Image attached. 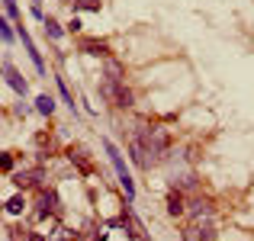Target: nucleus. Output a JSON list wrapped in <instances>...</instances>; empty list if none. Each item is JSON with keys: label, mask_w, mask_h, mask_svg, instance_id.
Listing matches in <instances>:
<instances>
[{"label": "nucleus", "mask_w": 254, "mask_h": 241, "mask_svg": "<svg viewBox=\"0 0 254 241\" xmlns=\"http://www.w3.org/2000/svg\"><path fill=\"white\" fill-rule=\"evenodd\" d=\"M100 93H103L106 100H113L116 106H132V93L126 90L123 80H110V77H106L103 87H100Z\"/></svg>", "instance_id": "f03ea898"}, {"label": "nucleus", "mask_w": 254, "mask_h": 241, "mask_svg": "<svg viewBox=\"0 0 254 241\" xmlns=\"http://www.w3.org/2000/svg\"><path fill=\"white\" fill-rule=\"evenodd\" d=\"M106 77H110V80H126V77H123V64L110 58V61H106Z\"/></svg>", "instance_id": "9b49d317"}, {"label": "nucleus", "mask_w": 254, "mask_h": 241, "mask_svg": "<svg viewBox=\"0 0 254 241\" xmlns=\"http://www.w3.org/2000/svg\"><path fill=\"white\" fill-rule=\"evenodd\" d=\"M81 52H87V55H93V58H106V55H110L106 42H97V39H84V42H81Z\"/></svg>", "instance_id": "0eeeda50"}, {"label": "nucleus", "mask_w": 254, "mask_h": 241, "mask_svg": "<svg viewBox=\"0 0 254 241\" xmlns=\"http://www.w3.org/2000/svg\"><path fill=\"white\" fill-rule=\"evenodd\" d=\"M16 36H19V39H23V49H26V52H29V58H32V64H36V71H39V74H45V61H42V55H39V49H36V42H32V36H29V32H26V26H23V23H19V26H16Z\"/></svg>", "instance_id": "7ed1b4c3"}, {"label": "nucleus", "mask_w": 254, "mask_h": 241, "mask_svg": "<svg viewBox=\"0 0 254 241\" xmlns=\"http://www.w3.org/2000/svg\"><path fill=\"white\" fill-rule=\"evenodd\" d=\"M58 216V193L55 190H49V193H42L39 196V216Z\"/></svg>", "instance_id": "423d86ee"}, {"label": "nucleus", "mask_w": 254, "mask_h": 241, "mask_svg": "<svg viewBox=\"0 0 254 241\" xmlns=\"http://www.w3.org/2000/svg\"><path fill=\"white\" fill-rule=\"evenodd\" d=\"M55 84H58V90H62V100L71 106V110H77L74 106V97H71V90H68V84H64V77H55Z\"/></svg>", "instance_id": "f8f14e48"}, {"label": "nucleus", "mask_w": 254, "mask_h": 241, "mask_svg": "<svg viewBox=\"0 0 254 241\" xmlns=\"http://www.w3.org/2000/svg\"><path fill=\"white\" fill-rule=\"evenodd\" d=\"M74 6H81V10H100V0H77Z\"/></svg>", "instance_id": "dca6fc26"}, {"label": "nucleus", "mask_w": 254, "mask_h": 241, "mask_svg": "<svg viewBox=\"0 0 254 241\" xmlns=\"http://www.w3.org/2000/svg\"><path fill=\"white\" fill-rule=\"evenodd\" d=\"M0 39H3V42H13V39H19L16 32L10 29V23H6V19H0Z\"/></svg>", "instance_id": "2eb2a0df"}, {"label": "nucleus", "mask_w": 254, "mask_h": 241, "mask_svg": "<svg viewBox=\"0 0 254 241\" xmlns=\"http://www.w3.org/2000/svg\"><path fill=\"white\" fill-rule=\"evenodd\" d=\"M23 209H26V199L19 196V193H16V196H10V199H6V212H10V216H19Z\"/></svg>", "instance_id": "9d476101"}, {"label": "nucleus", "mask_w": 254, "mask_h": 241, "mask_svg": "<svg viewBox=\"0 0 254 241\" xmlns=\"http://www.w3.org/2000/svg\"><path fill=\"white\" fill-rule=\"evenodd\" d=\"M0 167H3V171H13V158L10 155H0Z\"/></svg>", "instance_id": "f3484780"}, {"label": "nucleus", "mask_w": 254, "mask_h": 241, "mask_svg": "<svg viewBox=\"0 0 254 241\" xmlns=\"http://www.w3.org/2000/svg\"><path fill=\"white\" fill-rule=\"evenodd\" d=\"M0 71H3V77H6V84H10V87H13V90H16V93H19V97H26V90H29V84H26V80H23V74H19V71H16V68H13V64H10V61H6V64H3V68H0Z\"/></svg>", "instance_id": "20e7f679"}, {"label": "nucleus", "mask_w": 254, "mask_h": 241, "mask_svg": "<svg viewBox=\"0 0 254 241\" xmlns=\"http://www.w3.org/2000/svg\"><path fill=\"white\" fill-rule=\"evenodd\" d=\"M3 10L6 13H10V19H13V23H23V19H19V6H16V0H3Z\"/></svg>", "instance_id": "4468645a"}, {"label": "nucleus", "mask_w": 254, "mask_h": 241, "mask_svg": "<svg viewBox=\"0 0 254 241\" xmlns=\"http://www.w3.org/2000/svg\"><path fill=\"white\" fill-rule=\"evenodd\" d=\"M45 32H49L52 39H62V36H64V29H62V26H58L52 16H45Z\"/></svg>", "instance_id": "ddd939ff"}, {"label": "nucleus", "mask_w": 254, "mask_h": 241, "mask_svg": "<svg viewBox=\"0 0 254 241\" xmlns=\"http://www.w3.org/2000/svg\"><path fill=\"white\" fill-rule=\"evenodd\" d=\"M168 212L171 216H184L187 212V196H184V190H177V186L168 193Z\"/></svg>", "instance_id": "39448f33"}, {"label": "nucleus", "mask_w": 254, "mask_h": 241, "mask_svg": "<svg viewBox=\"0 0 254 241\" xmlns=\"http://www.w3.org/2000/svg\"><path fill=\"white\" fill-rule=\"evenodd\" d=\"M39 177H42L39 171H16V174H13V183H16V186H29V183H36Z\"/></svg>", "instance_id": "6e6552de"}, {"label": "nucleus", "mask_w": 254, "mask_h": 241, "mask_svg": "<svg viewBox=\"0 0 254 241\" xmlns=\"http://www.w3.org/2000/svg\"><path fill=\"white\" fill-rule=\"evenodd\" d=\"M103 151L110 155V164L116 167V177H119V186H123V193H126V199H135V183H132V174H129V167H126V161L123 155H119V148L110 142V138H103Z\"/></svg>", "instance_id": "f257e3e1"}, {"label": "nucleus", "mask_w": 254, "mask_h": 241, "mask_svg": "<svg viewBox=\"0 0 254 241\" xmlns=\"http://www.w3.org/2000/svg\"><path fill=\"white\" fill-rule=\"evenodd\" d=\"M36 110L42 113V116H52V113H55V100H52L49 93H42V97H36Z\"/></svg>", "instance_id": "1a4fd4ad"}]
</instances>
